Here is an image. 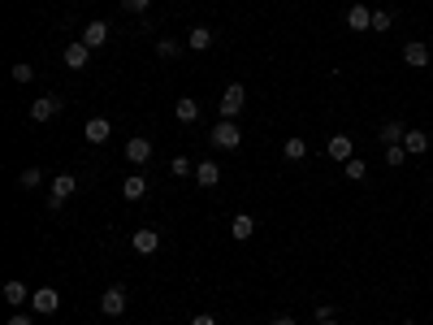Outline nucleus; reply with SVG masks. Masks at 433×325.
I'll list each match as a JSON object with an SVG mask.
<instances>
[{
	"mask_svg": "<svg viewBox=\"0 0 433 325\" xmlns=\"http://www.w3.org/2000/svg\"><path fill=\"white\" fill-rule=\"evenodd\" d=\"M74 191H79V178H74V173H57L53 187H48V208L61 213V204H65V199H69Z\"/></svg>",
	"mask_w": 433,
	"mask_h": 325,
	"instance_id": "nucleus-1",
	"label": "nucleus"
},
{
	"mask_svg": "<svg viewBox=\"0 0 433 325\" xmlns=\"http://www.w3.org/2000/svg\"><path fill=\"white\" fill-rule=\"evenodd\" d=\"M126 308H131V295H126V286H109L105 295H100V312H105L109 321H121Z\"/></svg>",
	"mask_w": 433,
	"mask_h": 325,
	"instance_id": "nucleus-2",
	"label": "nucleus"
},
{
	"mask_svg": "<svg viewBox=\"0 0 433 325\" xmlns=\"http://www.w3.org/2000/svg\"><path fill=\"white\" fill-rule=\"evenodd\" d=\"M208 139H213L217 147H225V152H234V147L243 143V131L234 126V121H230V117H221V121H217V126L208 131Z\"/></svg>",
	"mask_w": 433,
	"mask_h": 325,
	"instance_id": "nucleus-3",
	"label": "nucleus"
},
{
	"mask_svg": "<svg viewBox=\"0 0 433 325\" xmlns=\"http://www.w3.org/2000/svg\"><path fill=\"white\" fill-rule=\"evenodd\" d=\"M243 105H247V91H243V83H230V87H225L221 91V117H239L243 113Z\"/></svg>",
	"mask_w": 433,
	"mask_h": 325,
	"instance_id": "nucleus-4",
	"label": "nucleus"
},
{
	"mask_svg": "<svg viewBox=\"0 0 433 325\" xmlns=\"http://www.w3.org/2000/svg\"><path fill=\"white\" fill-rule=\"evenodd\" d=\"M61 109H65V100H61V95H39L35 105H31V121H53Z\"/></svg>",
	"mask_w": 433,
	"mask_h": 325,
	"instance_id": "nucleus-5",
	"label": "nucleus"
},
{
	"mask_svg": "<svg viewBox=\"0 0 433 325\" xmlns=\"http://www.w3.org/2000/svg\"><path fill=\"white\" fill-rule=\"evenodd\" d=\"M31 308H35L39 317H53V312L61 308V295H57L53 286H39V291L31 295Z\"/></svg>",
	"mask_w": 433,
	"mask_h": 325,
	"instance_id": "nucleus-6",
	"label": "nucleus"
},
{
	"mask_svg": "<svg viewBox=\"0 0 433 325\" xmlns=\"http://www.w3.org/2000/svg\"><path fill=\"white\" fill-rule=\"evenodd\" d=\"M61 61H65V69H87V61H91V48H87L83 39H74V44H65Z\"/></svg>",
	"mask_w": 433,
	"mask_h": 325,
	"instance_id": "nucleus-7",
	"label": "nucleus"
},
{
	"mask_svg": "<svg viewBox=\"0 0 433 325\" xmlns=\"http://www.w3.org/2000/svg\"><path fill=\"white\" fill-rule=\"evenodd\" d=\"M347 31H355V35L373 31V9H368V5H351V9H347Z\"/></svg>",
	"mask_w": 433,
	"mask_h": 325,
	"instance_id": "nucleus-8",
	"label": "nucleus"
},
{
	"mask_svg": "<svg viewBox=\"0 0 433 325\" xmlns=\"http://www.w3.org/2000/svg\"><path fill=\"white\" fill-rule=\"evenodd\" d=\"M325 152H329V161H338V165H347L351 157H355V143H351V135H334L325 143Z\"/></svg>",
	"mask_w": 433,
	"mask_h": 325,
	"instance_id": "nucleus-9",
	"label": "nucleus"
},
{
	"mask_svg": "<svg viewBox=\"0 0 433 325\" xmlns=\"http://www.w3.org/2000/svg\"><path fill=\"white\" fill-rule=\"evenodd\" d=\"M403 61L412 65V69H425V65H429V44H420V39L403 44Z\"/></svg>",
	"mask_w": 433,
	"mask_h": 325,
	"instance_id": "nucleus-10",
	"label": "nucleus"
},
{
	"mask_svg": "<svg viewBox=\"0 0 433 325\" xmlns=\"http://www.w3.org/2000/svg\"><path fill=\"white\" fill-rule=\"evenodd\" d=\"M109 135H113L109 117H91L87 126H83V139H87V143H109Z\"/></svg>",
	"mask_w": 433,
	"mask_h": 325,
	"instance_id": "nucleus-11",
	"label": "nucleus"
},
{
	"mask_svg": "<svg viewBox=\"0 0 433 325\" xmlns=\"http://www.w3.org/2000/svg\"><path fill=\"white\" fill-rule=\"evenodd\" d=\"M126 161H131V165H147L152 161V143L143 135H135L131 143H126Z\"/></svg>",
	"mask_w": 433,
	"mask_h": 325,
	"instance_id": "nucleus-12",
	"label": "nucleus"
},
{
	"mask_svg": "<svg viewBox=\"0 0 433 325\" xmlns=\"http://www.w3.org/2000/svg\"><path fill=\"white\" fill-rule=\"evenodd\" d=\"M230 234H234V243H247L251 234H256V217H251V213H234Z\"/></svg>",
	"mask_w": 433,
	"mask_h": 325,
	"instance_id": "nucleus-13",
	"label": "nucleus"
},
{
	"mask_svg": "<svg viewBox=\"0 0 433 325\" xmlns=\"http://www.w3.org/2000/svg\"><path fill=\"white\" fill-rule=\"evenodd\" d=\"M131 247H135L139 256H152V252L161 247V234H156V230H135V234H131Z\"/></svg>",
	"mask_w": 433,
	"mask_h": 325,
	"instance_id": "nucleus-14",
	"label": "nucleus"
},
{
	"mask_svg": "<svg viewBox=\"0 0 433 325\" xmlns=\"http://www.w3.org/2000/svg\"><path fill=\"white\" fill-rule=\"evenodd\" d=\"M105 39H109V22H100V18H95V22H87V27H83V44L91 48V53H95V48L105 44Z\"/></svg>",
	"mask_w": 433,
	"mask_h": 325,
	"instance_id": "nucleus-15",
	"label": "nucleus"
},
{
	"mask_svg": "<svg viewBox=\"0 0 433 325\" xmlns=\"http://www.w3.org/2000/svg\"><path fill=\"white\" fill-rule=\"evenodd\" d=\"M213 27H191V35H187V48H195V53H208L213 48Z\"/></svg>",
	"mask_w": 433,
	"mask_h": 325,
	"instance_id": "nucleus-16",
	"label": "nucleus"
},
{
	"mask_svg": "<svg viewBox=\"0 0 433 325\" xmlns=\"http://www.w3.org/2000/svg\"><path fill=\"white\" fill-rule=\"evenodd\" d=\"M195 178H199V187H217L221 183V165L217 161H199L195 165Z\"/></svg>",
	"mask_w": 433,
	"mask_h": 325,
	"instance_id": "nucleus-17",
	"label": "nucleus"
},
{
	"mask_svg": "<svg viewBox=\"0 0 433 325\" xmlns=\"http://www.w3.org/2000/svg\"><path fill=\"white\" fill-rule=\"evenodd\" d=\"M403 147H407V157H425V152H429V135H425V131H407V135H403Z\"/></svg>",
	"mask_w": 433,
	"mask_h": 325,
	"instance_id": "nucleus-18",
	"label": "nucleus"
},
{
	"mask_svg": "<svg viewBox=\"0 0 433 325\" xmlns=\"http://www.w3.org/2000/svg\"><path fill=\"white\" fill-rule=\"evenodd\" d=\"M173 117H178V121H199V100H195V95H182V100L173 105Z\"/></svg>",
	"mask_w": 433,
	"mask_h": 325,
	"instance_id": "nucleus-19",
	"label": "nucleus"
},
{
	"mask_svg": "<svg viewBox=\"0 0 433 325\" xmlns=\"http://www.w3.org/2000/svg\"><path fill=\"white\" fill-rule=\"evenodd\" d=\"M403 135H407V126H403V121H386V126H381V131H377V139H381V143H386V147H394V143H403Z\"/></svg>",
	"mask_w": 433,
	"mask_h": 325,
	"instance_id": "nucleus-20",
	"label": "nucleus"
},
{
	"mask_svg": "<svg viewBox=\"0 0 433 325\" xmlns=\"http://www.w3.org/2000/svg\"><path fill=\"white\" fill-rule=\"evenodd\" d=\"M121 195L126 199H143L147 195V178H143V173H131V178L121 183Z\"/></svg>",
	"mask_w": 433,
	"mask_h": 325,
	"instance_id": "nucleus-21",
	"label": "nucleus"
},
{
	"mask_svg": "<svg viewBox=\"0 0 433 325\" xmlns=\"http://www.w3.org/2000/svg\"><path fill=\"white\" fill-rule=\"evenodd\" d=\"M39 183H44V169H39V165H27V169L18 173V187H27V191L39 187Z\"/></svg>",
	"mask_w": 433,
	"mask_h": 325,
	"instance_id": "nucleus-22",
	"label": "nucleus"
},
{
	"mask_svg": "<svg viewBox=\"0 0 433 325\" xmlns=\"http://www.w3.org/2000/svg\"><path fill=\"white\" fill-rule=\"evenodd\" d=\"M282 152H286V161H303V157H308V143H303L299 135H291V139H286V147H282Z\"/></svg>",
	"mask_w": 433,
	"mask_h": 325,
	"instance_id": "nucleus-23",
	"label": "nucleus"
},
{
	"mask_svg": "<svg viewBox=\"0 0 433 325\" xmlns=\"http://www.w3.org/2000/svg\"><path fill=\"white\" fill-rule=\"evenodd\" d=\"M5 304L22 308V304H27V286H22V282H5Z\"/></svg>",
	"mask_w": 433,
	"mask_h": 325,
	"instance_id": "nucleus-24",
	"label": "nucleus"
},
{
	"mask_svg": "<svg viewBox=\"0 0 433 325\" xmlns=\"http://www.w3.org/2000/svg\"><path fill=\"white\" fill-rule=\"evenodd\" d=\"M178 53H182V44H178V39H169V35H161V39H156V57H165V61H173Z\"/></svg>",
	"mask_w": 433,
	"mask_h": 325,
	"instance_id": "nucleus-25",
	"label": "nucleus"
},
{
	"mask_svg": "<svg viewBox=\"0 0 433 325\" xmlns=\"http://www.w3.org/2000/svg\"><path fill=\"white\" fill-rule=\"evenodd\" d=\"M390 27H394V18H390L386 9H373V31H377V35H386Z\"/></svg>",
	"mask_w": 433,
	"mask_h": 325,
	"instance_id": "nucleus-26",
	"label": "nucleus"
},
{
	"mask_svg": "<svg viewBox=\"0 0 433 325\" xmlns=\"http://www.w3.org/2000/svg\"><path fill=\"white\" fill-rule=\"evenodd\" d=\"M342 169H347V178H355V183H360L364 173H368V161H360V157H351V161H347Z\"/></svg>",
	"mask_w": 433,
	"mask_h": 325,
	"instance_id": "nucleus-27",
	"label": "nucleus"
},
{
	"mask_svg": "<svg viewBox=\"0 0 433 325\" xmlns=\"http://www.w3.org/2000/svg\"><path fill=\"white\" fill-rule=\"evenodd\" d=\"M31 79H35V65L31 61H18L13 65V83H31Z\"/></svg>",
	"mask_w": 433,
	"mask_h": 325,
	"instance_id": "nucleus-28",
	"label": "nucleus"
},
{
	"mask_svg": "<svg viewBox=\"0 0 433 325\" xmlns=\"http://www.w3.org/2000/svg\"><path fill=\"white\" fill-rule=\"evenodd\" d=\"M169 169L178 173V178H187V173H195V161H187V157H173V161H169Z\"/></svg>",
	"mask_w": 433,
	"mask_h": 325,
	"instance_id": "nucleus-29",
	"label": "nucleus"
},
{
	"mask_svg": "<svg viewBox=\"0 0 433 325\" xmlns=\"http://www.w3.org/2000/svg\"><path fill=\"white\" fill-rule=\"evenodd\" d=\"M403 161H407V147H403V143L386 147V165H403Z\"/></svg>",
	"mask_w": 433,
	"mask_h": 325,
	"instance_id": "nucleus-30",
	"label": "nucleus"
},
{
	"mask_svg": "<svg viewBox=\"0 0 433 325\" xmlns=\"http://www.w3.org/2000/svg\"><path fill=\"white\" fill-rule=\"evenodd\" d=\"M147 5H152V0H121V9H126V13H143Z\"/></svg>",
	"mask_w": 433,
	"mask_h": 325,
	"instance_id": "nucleus-31",
	"label": "nucleus"
},
{
	"mask_svg": "<svg viewBox=\"0 0 433 325\" xmlns=\"http://www.w3.org/2000/svg\"><path fill=\"white\" fill-rule=\"evenodd\" d=\"M312 317H317V321H334V304H317Z\"/></svg>",
	"mask_w": 433,
	"mask_h": 325,
	"instance_id": "nucleus-32",
	"label": "nucleus"
},
{
	"mask_svg": "<svg viewBox=\"0 0 433 325\" xmlns=\"http://www.w3.org/2000/svg\"><path fill=\"white\" fill-rule=\"evenodd\" d=\"M191 325H217V317H213V312H195Z\"/></svg>",
	"mask_w": 433,
	"mask_h": 325,
	"instance_id": "nucleus-33",
	"label": "nucleus"
},
{
	"mask_svg": "<svg viewBox=\"0 0 433 325\" xmlns=\"http://www.w3.org/2000/svg\"><path fill=\"white\" fill-rule=\"evenodd\" d=\"M9 325H35V321H31V312H13V317H9Z\"/></svg>",
	"mask_w": 433,
	"mask_h": 325,
	"instance_id": "nucleus-34",
	"label": "nucleus"
},
{
	"mask_svg": "<svg viewBox=\"0 0 433 325\" xmlns=\"http://www.w3.org/2000/svg\"><path fill=\"white\" fill-rule=\"evenodd\" d=\"M273 325H299V321H295V317H286V312H282V317H273Z\"/></svg>",
	"mask_w": 433,
	"mask_h": 325,
	"instance_id": "nucleus-35",
	"label": "nucleus"
},
{
	"mask_svg": "<svg viewBox=\"0 0 433 325\" xmlns=\"http://www.w3.org/2000/svg\"><path fill=\"white\" fill-rule=\"evenodd\" d=\"M321 325H338V321H321Z\"/></svg>",
	"mask_w": 433,
	"mask_h": 325,
	"instance_id": "nucleus-36",
	"label": "nucleus"
},
{
	"mask_svg": "<svg viewBox=\"0 0 433 325\" xmlns=\"http://www.w3.org/2000/svg\"><path fill=\"white\" fill-rule=\"evenodd\" d=\"M399 325H412V321H399Z\"/></svg>",
	"mask_w": 433,
	"mask_h": 325,
	"instance_id": "nucleus-37",
	"label": "nucleus"
},
{
	"mask_svg": "<svg viewBox=\"0 0 433 325\" xmlns=\"http://www.w3.org/2000/svg\"><path fill=\"white\" fill-rule=\"evenodd\" d=\"M113 325H121V321H113Z\"/></svg>",
	"mask_w": 433,
	"mask_h": 325,
	"instance_id": "nucleus-38",
	"label": "nucleus"
}]
</instances>
